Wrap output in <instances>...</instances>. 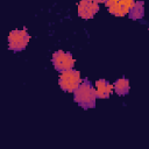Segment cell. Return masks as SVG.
Listing matches in <instances>:
<instances>
[{"mask_svg": "<svg viewBox=\"0 0 149 149\" xmlns=\"http://www.w3.org/2000/svg\"><path fill=\"white\" fill-rule=\"evenodd\" d=\"M52 64L57 71L62 72V71H65V70L73 68L74 58L72 57V55L70 52L58 50V51L54 52V55H52Z\"/></svg>", "mask_w": 149, "mask_h": 149, "instance_id": "obj_4", "label": "cell"}, {"mask_svg": "<svg viewBox=\"0 0 149 149\" xmlns=\"http://www.w3.org/2000/svg\"><path fill=\"white\" fill-rule=\"evenodd\" d=\"M73 99L79 106L84 108H93L95 106V99H97L95 90L93 85L87 79H84L80 83V85L74 90Z\"/></svg>", "mask_w": 149, "mask_h": 149, "instance_id": "obj_1", "label": "cell"}, {"mask_svg": "<svg viewBox=\"0 0 149 149\" xmlns=\"http://www.w3.org/2000/svg\"><path fill=\"white\" fill-rule=\"evenodd\" d=\"M114 90L119 95H125L129 91V80L126 78H120L114 83Z\"/></svg>", "mask_w": 149, "mask_h": 149, "instance_id": "obj_9", "label": "cell"}, {"mask_svg": "<svg viewBox=\"0 0 149 149\" xmlns=\"http://www.w3.org/2000/svg\"><path fill=\"white\" fill-rule=\"evenodd\" d=\"M128 15H129V17L132 20L142 19L143 15H144V3H143V1H135L134 5L130 8Z\"/></svg>", "mask_w": 149, "mask_h": 149, "instance_id": "obj_8", "label": "cell"}, {"mask_svg": "<svg viewBox=\"0 0 149 149\" xmlns=\"http://www.w3.org/2000/svg\"><path fill=\"white\" fill-rule=\"evenodd\" d=\"M114 85H112L111 83H108L105 79H98L94 84V90H95V95L97 98L100 99H107L113 90Z\"/></svg>", "mask_w": 149, "mask_h": 149, "instance_id": "obj_7", "label": "cell"}, {"mask_svg": "<svg viewBox=\"0 0 149 149\" xmlns=\"http://www.w3.org/2000/svg\"><path fill=\"white\" fill-rule=\"evenodd\" d=\"M94 1H97V2L99 3V2H106L107 0H94Z\"/></svg>", "mask_w": 149, "mask_h": 149, "instance_id": "obj_10", "label": "cell"}, {"mask_svg": "<svg viewBox=\"0 0 149 149\" xmlns=\"http://www.w3.org/2000/svg\"><path fill=\"white\" fill-rule=\"evenodd\" d=\"M81 77L79 71L72 69L62 71L59 74V80L58 84L61 86V88L65 92H74V90L80 85L81 83Z\"/></svg>", "mask_w": 149, "mask_h": 149, "instance_id": "obj_2", "label": "cell"}, {"mask_svg": "<svg viewBox=\"0 0 149 149\" xmlns=\"http://www.w3.org/2000/svg\"><path fill=\"white\" fill-rule=\"evenodd\" d=\"M29 40L30 36L24 29L13 30L8 35V48L13 51H21L27 47Z\"/></svg>", "mask_w": 149, "mask_h": 149, "instance_id": "obj_3", "label": "cell"}, {"mask_svg": "<svg viewBox=\"0 0 149 149\" xmlns=\"http://www.w3.org/2000/svg\"><path fill=\"white\" fill-rule=\"evenodd\" d=\"M99 10V3L94 0H80L78 3V15L84 20L92 19Z\"/></svg>", "mask_w": 149, "mask_h": 149, "instance_id": "obj_6", "label": "cell"}, {"mask_svg": "<svg viewBox=\"0 0 149 149\" xmlns=\"http://www.w3.org/2000/svg\"><path fill=\"white\" fill-rule=\"evenodd\" d=\"M134 0H107L105 2L109 13L115 16H125L129 13L132 6L134 5Z\"/></svg>", "mask_w": 149, "mask_h": 149, "instance_id": "obj_5", "label": "cell"}]
</instances>
